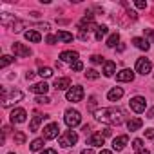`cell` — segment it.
<instances>
[{"instance_id": "cell-1", "label": "cell", "mask_w": 154, "mask_h": 154, "mask_svg": "<svg viewBox=\"0 0 154 154\" xmlns=\"http://www.w3.org/2000/svg\"><path fill=\"white\" fill-rule=\"evenodd\" d=\"M94 118L98 122H103V123H109V125H120L123 122V112L120 109H98L94 111Z\"/></svg>"}, {"instance_id": "cell-2", "label": "cell", "mask_w": 154, "mask_h": 154, "mask_svg": "<svg viewBox=\"0 0 154 154\" xmlns=\"http://www.w3.org/2000/svg\"><path fill=\"white\" fill-rule=\"evenodd\" d=\"M22 98H24V93L22 91H11L8 94V89L2 87V105L4 107H11L13 103H18Z\"/></svg>"}, {"instance_id": "cell-3", "label": "cell", "mask_w": 154, "mask_h": 154, "mask_svg": "<svg viewBox=\"0 0 154 154\" xmlns=\"http://www.w3.org/2000/svg\"><path fill=\"white\" fill-rule=\"evenodd\" d=\"M63 120H65L67 127H76V125H80L82 116H80V112H78V111H74V109H67V111H65Z\"/></svg>"}, {"instance_id": "cell-4", "label": "cell", "mask_w": 154, "mask_h": 154, "mask_svg": "<svg viewBox=\"0 0 154 154\" xmlns=\"http://www.w3.org/2000/svg\"><path fill=\"white\" fill-rule=\"evenodd\" d=\"M65 98H67L69 102H82V98H84V87H82V85L69 87V91H67Z\"/></svg>"}, {"instance_id": "cell-5", "label": "cell", "mask_w": 154, "mask_h": 154, "mask_svg": "<svg viewBox=\"0 0 154 154\" xmlns=\"http://www.w3.org/2000/svg\"><path fill=\"white\" fill-rule=\"evenodd\" d=\"M76 141H78V134H76L74 131H65V132L60 136V145H62V147H71V145H74Z\"/></svg>"}, {"instance_id": "cell-6", "label": "cell", "mask_w": 154, "mask_h": 154, "mask_svg": "<svg viewBox=\"0 0 154 154\" xmlns=\"http://www.w3.org/2000/svg\"><path fill=\"white\" fill-rule=\"evenodd\" d=\"M129 107H131L134 112H143V111H145V107H147V102H145V98H143V96H134V98H131Z\"/></svg>"}, {"instance_id": "cell-7", "label": "cell", "mask_w": 154, "mask_h": 154, "mask_svg": "<svg viewBox=\"0 0 154 154\" xmlns=\"http://www.w3.org/2000/svg\"><path fill=\"white\" fill-rule=\"evenodd\" d=\"M150 69H152V63H150V60H147V58H138L136 60V72H140V74H149L150 72Z\"/></svg>"}, {"instance_id": "cell-8", "label": "cell", "mask_w": 154, "mask_h": 154, "mask_svg": "<svg viewBox=\"0 0 154 154\" xmlns=\"http://www.w3.org/2000/svg\"><path fill=\"white\" fill-rule=\"evenodd\" d=\"M11 49H13V53H15L17 56H20V58H26V56L31 54V49L26 47L24 44H18V42H15V44L11 45Z\"/></svg>"}, {"instance_id": "cell-9", "label": "cell", "mask_w": 154, "mask_h": 154, "mask_svg": "<svg viewBox=\"0 0 154 154\" xmlns=\"http://www.w3.org/2000/svg\"><path fill=\"white\" fill-rule=\"evenodd\" d=\"M58 132H60L58 123H49L47 127H44V138H45V140H53V138H56Z\"/></svg>"}, {"instance_id": "cell-10", "label": "cell", "mask_w": 154, "mask_h": 154, "mask_svg": "<svg viewBox=\"0 0 154 154\" xmlns=\"http://www.w3.org/2000/svg\"><path fill=\"white\" fill-rule=\"evenodd\" d=\"M47 118H49L47 114L35 112V116H33V120H31V125H29V131H31V132H36V131H38V127H40V123H42L44 120H47Z\"/></svg>"}, {"instance_id": "cell-11", "label": "cell", "mask_w": 154, "mask_h": 154, "mask_svg": "<svg viewBox=\"0 0 154 154\" xmlns=\"http://www.w3.org/2000/svg\"><path fill=\"white\" fill-rule=\"evenodd\" d=\"M116 80L118 82H132L134 80V72L131 69H122L118 74H116Z\"/></svg>"}, {"instance_id": "cell-12", "label": "cell", "mask_w": 154, "mask_h": 154, "mask_svg": "<svg viewBox=\"0 0 154 154\" xmlns=\"http://www.w3.org/2000/svg\"><path fill=\"white\" fill-rule=\"evenodd\" d=\"M11 122H13V123H24V122H26V111H24V109H13V112H11Z\"/></svg>"}, {"instance_id": "cell-13", "label": "cell", "mask_w": 154, "mask_h": 154, "mask_svg": "<svg viewBox=\"0 0 154 154\" xmlns=\"http://www.w3.org/2000/svg\"><path fill=\"white\" fill-rule=\"evenodd\" d=\"M127 143H129V136H118V138L112 140V149L114 150H123Z\"/></svg>"}, {"instance_id": "cell-14", "label": "cell", "mask_w": 154, "mask_h": 154, "mask_svg": "<svg viewBox=\"0 0 154 154\" xmlns=\"http://www.w3.org/2000/svg\"><path fill=\"white\" fill-rule=\"evenodd\" d=\"M103 141H105V136H103L102 132H94V134L89 138V145H93V147H102Z\"/></svg>"}, {"instance_id": "cell-15", "label": "cell", "mask_w": 154, "mask_h": 154, "mask_svg": "<svg viewBox=\"0 0 154 154\" xmlns=\"http://www.w3.org/2000/svg\"><path fill=\"white\" fill-rule=\"evenodd\" d=\"M122 96H123V89H122V87H114V89H111V91L107 93L109 102H118Z\"/></svg>"}, {"instance_id": "cell-16", "label": "cell", "mask_w": 154, "mask_h": 154, "mask_svg": "<svg viewBox=\"0 0 154 154\" xmlns=\"http://www.w3.org/2000/svg\"><path fill=\"white\" fill-rule=\"evenodd\" d=\"M60 60L62 62H76V60H78V53H76V51H63L62 54H60Z\"/></svg>"}, {"instance_id": "cell-17", "label": "cell", "mask_w": 154, "mask_h": 154, "mask_svg": "<svg viewBox=\"0 0 154 154\" xmlns=\"http://www.w3.org/2000/svg\"><path fill=\"white\" fill-rule=\"evenodd\" d=\"M26 40H27V42H33V44H38V42L42 40V36H40V33H38V31L29 29V31L26 33Z\"/></svg>"}, {"instance_id": "cell-18", "label": "cell", "mask_w": 154, "mask_h": 154, "mask_svg": "<svg viewBox=\"0 0 154 154\" xmlns=\"http://www.w3.org/2000/svg\"><path fill=\"white\" fill-rule=\"evenodd\" d=\"M132 44H134L138 49H141V51H149V49H150V44H149L145 38H138V36H136V38H132Z\"/></svg>"}, {"instance_id": "cell-19", "label": "cell", "mask_w": 154, "mask_h": 154, "mask_svg": "<svg viewBox=\"0 0 154 154\" xmlns=\"http://www.w3.org/2000/svg\"><path fill=\"white\" fill-rule=\"evenodd\" d=\"M31 91H33L35 94H45V93L49 91V85H47L45 82H40V84H35V85L31 87Z\"/></svg>"}, {"instance_id": "cell-20", "label": "cell", "mask_w": 154, "mask_h": 154, "mask_svg": "<svg viewBox=\"0 0 154 154\" xmlns=\"http://www.w3.org/2000/svg\"><path fill=\"white\" fill-rule=\"evenodd\" d=\"M72 35L71 33H67V31H58L56 33V40L58 42H63V44H69V42H72Z\"/></svg>"}, {"instance_id": "cell-21", "label": "cell", "mask_w": 154, "mask_h": 154, "mask_svg": "<svg viewBox=\"0 0 154 154\" xmlns=\"http://www.w3.org/2000/svg\"><path fill=\"white\" fill-rule=\"evenodd\" d=\"M67 87H71V80H69V78H58V80L54 82V89H56V91H63V89H67Z\"/></svg>"}, {"instance_id": "cell-22", "label": "cell", "mask_w": 154, "mask_h": 154, "mask_svg": "<svg viewBox=\"0 0 154 154\" xmlns=\"http://www.w3.org/2000/svg\"><path fill=\"white\" fill-rule=\"evenodd\" d=\"M141 125H143V122H141L140 118H132V120H129V122H127V129H129L131 132H134V131L141 129Z\"/></svg>"}, {"instance_id": "cell-23", "label": "cell", "mask_w": 154, "mask_h": 154, "mask_svg": "<svg viewBox=\"0 0 154 154\" xmlns=\"http://www.w3.org/2000/svg\"><path fill=\"white\" fill-rule=\"evenodd\" d=\"M114 71H116V63L111 62V60H107V62L103 63V74H105V76H112Z\"/></svg>"}, {"instance_id": "cell-24", "label": "cell", "mask_w": 154, "mask_h": 154, "mask_svg": "<svg viewBox=\"0 0 154 154\" xmlns=\"http://www.w3.org/2000/svg\"><path fill=\"white\" fill-rule=\"evenodd\" d=\"M118 42H120V35H118V33H112V35H111V36L107 38L105 45H107V47H114V45H116Z\"/></svg>"}, {"instance_id": "cell-25", "label": "cell", "mask_w": 154, "mask_h": 154, "mask_svg": "<svg viewBox=\"0 0 154 154\" xmlns=\"http://www.w3.org/2000/svg\"><path fill=\"white\" fill-rule=\"evenodd\" d=\"M42 147H44V138H36V140H33V141H31V150H33V152L40 150Z\"/></svg>"}, {"instance_id": "cell-26", "label": "cell", "mask_w": 154, "mask_h": 154, "mask_svg": "<svg viewBox=\"0 0 154 154\" xmlns=\"http://www.w3.org/2000/svg\"><path fill=\"white\" fill-rule=\"evenodd\" d=\"M38 74L42 76V78H51V76H53V69L51 67H40Z\"/></svg>"}, {"instance_id": "cell-27", "label": "cell", "mask_w": 154, "mask_h": 154, "mask_svg": "<svg viewBox=\"0 0 154 154\" xmlns=\"http://www.w3.org/2000/svg\"><path fill=\"white\" fill-rule=\"evenodd\" d=\"M105 35H107V26H98V27H96V40L100 42Z\"/></svg>"}, {"instance_id": "cell-28", "label": "cell", "mask_w": 154, "mask_h": 154, "mask_svg": "<svg viewBox=\"0 0 154 154\" xmlns=\"http://www.w3.org/2000/svg\"><path fill=\"white\" fill-rule=\"evenodd\" d=\"M24 141H26V134L22 131H17L15 132V143L17 145H24Z\"/></svg>"}, {"instance_id": "cell-29", "label": "cell", "mask_w": 154, "mask_h": 154, "mask_svg": "<svg viewBox=\"0 0 154 154\" xmlns=\"http://www.w3.org/2000/svg\"><path fill=\"white\" fill-rule=\"evenodd\" d=\"M85 78H89V80H96V78H100V72L94 71V69H89V71L85 72Z\"/></svg>"}, {"instance_id": "cell-30", "label": "cell", "mask_w": 154, "mask_h": 154, "mask_svg": "<svg viewBox=\"0 0 154 154\" xmlns=\"http://www.w3.org/2000/svg\"><path fill=\"white\" fill-rule=\"evenodd\" d=\"M13 60H15L13 56H9V54H4V56H2V62H0V65H2V67H6V65H9Z\"/></svg>"}, {"instance_id": "cell-31", "label": "cell", "mask_w": 154, "mask_h": 154, "mask_svg": "<svg viewBox=\"0 0 154 154\" xmlns=\"http://www.w3.org/2000/svg\"><path fill=\"white\" fill-rule=\"evenodd\" d=\"M71 69L78 72V71H82V69H84V63H82L80 60H76V62H72V63H71Z\"/></svg>"}, {"instance_id": "cell-32", "label": "cell", "mask_w": 154, "mask_h": 154, "mask_svg": "<svg viewBox=\"0 0 154 154\" xmlns=\"http://www.w3.org/2000/svg\"><path fill=\"white\" fill-rule=\"evenodd\" d=\"M35 102H36V103H40V105H44V103H49L51 100H49L47 96H38V98H36Z\"/></svg>"}, {"instance_id": "cell-33", "label": "cell", "mask_w": 154, "mask_h": 154, "mask_svg": "<svg viewBox=\"0 0 154 154\" xmlns=\"http://www.w3.org/2000/svg\"><path fill=\"white\" fill-rule=\"evenodd\" d=\"M91 62H93V63H102L103 58H102L100 54H93V56H91Z\"/></svg>"}, {"instance_id": "cell-34", "label": "cell", "mask_w": 154, "mask_h": 154, "mask_svg": "<svg viewBox=\"0 0 154 154\" xmlns=\"http://www.w3.org/2000/svg\"><path fill=\"white\" fill-rule=\"evenodd\" d=\"M141 147H143V141H141V140H134V141H132V149H136V150H140Z\"/></svg>"}, {"instance_id": "cell-35", "label": "cell", "mask_w": 154, "mask_h": 154, "mask_svg": "<svg viewBox=\"0 0 154 154\" xmlns=\"http://www.w3.org/2000/svg\"><path fill=\"white\" fill-rule=\"evenodd\" d=\"M143 132H145V136H147V138H150V140H154V129H145Z\"/></svg>"}, {"instance_id": "cell-36", "label": "cell", "mask_w": 154, "mask_h": 154, "mask_svg": "<svg viewBox=\"0 0 154 154\" xmlns=\"http://www.w3.org/2000/svg\"><path fill=\"white\" fill-rule=\"evenodd\" d=\"M134 6H136V8H140V9H145V8H147V4H145V2H141V0L134 2Z\"/></svg>"}, {"instance_id": "cell-37", "label": "cell", "mask_w": 154, "mask_h": 154, "mask_svg": "<svg viewBox=\"0 0 154 154\" xmlns=\"http://www.w3.org/2000/svg\"><path fill=\"white\" fill-rule=\"evenodd\" d=\"M102 134H103V136H111V134H112V131H111L109 127H103V129H102Z\"/></svg>"}, {"instance_id": "cell-38", "label": "cell", "mask_w": 154, "mask_h": 154, "mask_svg": "<svg viewBox=\"0 0 154 154\" xmlns=\"http://www.w3.org/2000/svg\"><path fill=\"white\" fill-rule=\"evenodd\" d=\"M45 42H47V44H54V42H56V36H53V35H49V36L45 38Z\"/></svg>"}, {"instance_id": "cell-39", "label": "cell", "mask_w": 154, "mask_h": 154, "mask_svg": "<svg viewBox=\"0 0 154 154\" xmlns=\"http://www.w3.org/2000/svg\"><path fill=\"white\" fill-rule=\"evenodd\" d=\"M143 33H145L147 36H150V38H154V31H152V29H143Z\"/></svg>"}, {"instance_id": "cell-40", "label": "cell", "mask_w": 154, "mask_h": 154, "mask_svg": "<svg viewBox=\"0 0 154 154\" xmlns=\"http://www.w3.org/2000/svg\"><path fill=\"white\" fill-rule=\"evenodd\" d=\"M42 154H58L54 149H45V150H42Z\"/></svg>"}, {"instance_id": "cell-41", "label": "cell", "mask_w": 154, "mask_h": 154, "mask_svg": "<svg viewBox=\"0 0 154 154\" xmlns=\"http://www.w3.org/2000/svg\"><path fill=\"white\" fill-rule=\"evenodd\" d=\"M26 78H27V80H33V78H35V72H33V71H29V72L26 74Z\"/></svg>"}, {"instance_id": "cell-42", "label": "cell", "mask_w": 154, "mask_h": 154, "mask_svg": "<svg viewBox=\"0 0 154 154\" xmlns=\"http://www.w3.org/2000/svg\"><path fill=\"white\" fill-rule=\"evenodd\" d=\"M94 105H96V98H91V100H89V107H91V109H93V107H94Z\"/></svg>"}, {"instance_id": "cell-43", "label": "cell", "mask_w": 154, "mask_h": 154, "mask_svg": "<svg viewBox=\"0 0 154 154\" xmlns=\"http://www.w3.org/2000/svg\"><path fill=\"white\" fill-rule=\"evenodd\" d=\"M147 118H154V107H152V109L147 112Z\"/></svg>"}, {"instance_id": "cell-44", "label": "cell", "mask_w": 154, "mask_h": 154, "mask_svg": "<svg viewBox=\"0 0 154 154\" xmlns=\"http://www.w3.org/2000/svg\"><path fill=\"white\" fill-rule=\"evenodd\" d=\"M136 154H149V150L147 149H140V150H136Z\"/></svg>"}, {"instance_id": "cell-45", "label": "cell", "mask_w": 154, "mask_h": 154, "mask_svg": "<svg viewBox=\"0 0 154 154\" xmlns=\"http://www.w3.org/2000/svg\"><path fill=\"white\" fill-rule=\"evenodd\" d=\"M82 154H94V152H93L91 149H84V150H82Z\"/></svg>"}, {"instance_id": "cell-46", "label": "cell", "mask_w": 154, "mask_h": 154, "mask_svg": "<svg viewBox=\"0 0 154 154\" xmlns=\"http://www.w3.org/2000/svg\"><path fill=\"white\" fill-rule=\"evenodd\" d=\"M118 51H120V53H123V51H125V45H123V44H120V45H118Z\"/></svg>"}, {"instance_id": "cell-47", "label": "cell", "mask_w": 154, "mask_h": 154, "mask_svg": "<svg viewBox=\"0 0 154 154\" xmlns=\"http://www.w3.org/2000/svg\"><path fill=\"white\" fill-rule=\"evenodd\" d=\"M89 129H91V127H89V125H84V127H82V131H84V132H85V134H87V132H89Z\"/></svg>"}, {"instance_id": "cell-48", "label": "cell", "mask_w": 154, "mask_h": 154, "mask_svg": "<svg viewBox=\"0 0 154 154\" xmlns=\"http://www.w3.org/2000/svg\"><path fill=\"white\" fill-rule=\"evenodd\" d=\"M100 154H112V152H111V150H102Z\"/></svg>"}, {"instance_id": "cell-49", "label": "cell", "mask_w": 154, "mask_h": 154, "mask_svg": "<svg viewBox=\"0 0 154 154\" xmlns=\"http://www.w3.org/2000/svg\"><path fill=\"white\" fill-rule=\"evenodd\" d=\"M9 154H15V152H9Z\"/></svg>"}]
</instances>
